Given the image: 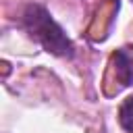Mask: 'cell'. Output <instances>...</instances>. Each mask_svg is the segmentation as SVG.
Wrapping results in <instances>:
<instances>
[{
	"instance_id": "3",
	"label": "cell",
	"mask_w": 133,
	"mask_h": 133,
	"mask_svg": "<svg viewBox=\"0 0 133 133\" xmlns=\"http://www.w3.org/2000/svg\"><path fill=\"white\" fill-rule=\"evenodd\" d=\"M118 125L127 133H133V94L127 96L118 106Z\"/></svg>"
},
{
	"instance_id": "1",
	"label": "cell",
	"mask_w": 133,
	"mask_h": 133,
	"mask_svg": "<svg viewBox=\"0 0 133 133\" xmlns=\"http://www.w3.org/2000/svg\"><path fill=\"white\" fill-rule=\"evenodd\" d=\"M21 27L27 31V35L37 42L46 52L60 56V58H71L75 54L73 42L66 37L64 29L52 19V15L42 6V4H27L21 12Z\"/></svg>"
},
{
	"instance_id": "2",
	"label": "cell",
	"mask_w": 133,
	"mask_h": 133,
	"mask_svg": "<svg viewBox=\"0 0 133 133\" xmlns=\"http://www.w3.org/2000/svg\"><path fill=\"white\" fill-rule=\"evenodd\" d=\"M112 69L123 87L133 85V46H123L112 54Z\"/></svg>"
}]
</instances>
